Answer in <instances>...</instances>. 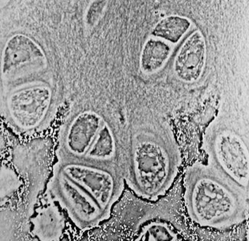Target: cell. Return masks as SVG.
I'll return each mask as SVG.
<instances>
[{"label":"cell","mask_w":249,"mask_h":241,"mask_svg":"<svg viewBox=\"0 0 249 241\" xmlns=\"http://www.w3.org/2000/svg\"><path fill=\"white\" fill-rule=\"evenodd\" d=\"M184 198L191 220L203 227L226 228L246 218L247 189L226 176L198 170L190 172Z\"/></svg>","instance_id":"cell-1"},{"label":"cell","mask_w":249,"mask_h":241,"mask_svg":"<svg viewBox=\"0 0 249 241\" xmlns=\"http://www.w3.org/2000/svg\"><path fill=\"white\" fill-rule=\"evenodd\" d=\"M132 173L128 183L139 196L154 201L165 195L175 176L169 148L160 137L141 132L132 144Z\"/></svg>","instance_id":"cell-2"},{"label":"cell","mask_w":249,"mask_h":241,"mask_svg":"<svg viewBox=\"0 0 249 241\" xmlns=\"http://www.w3.org/2000/svg\"><path fill=\"white\" fill-rule=\"evenodd\" d=\"M52 191L73 223L82 230L98 226L110 215L90 194L61 172L53 180Z\"/></svg>","instance_id":"cell-3"},{"label":"cell","mask_w":249,"mask_h":241,"mask_svg":"<svg viewBox=\"0 0 249 241\" xmlns=\"http://www.w3.org/2000/svg\"><path fill=\"white\" fill-rule=\"evenodd\" d=\"M53 92L49 86L33 84L13 90L6 100L9 117L17 127L30 131L39 127L52 108Z\"/></svg>","instance_id":"cell-4"},{"label":"cell","mask_w":249,"mask_h":241,"mask_svg":"<svg viewBox=\"0 0 249 241\" xmlns=\"http://www.w3.org/2000/svg\"><path fill=\"white\" fill-rule=\"evenodd\" d=\"M60 172L90 194L110 215L123 192L122 179L107 169L77 162L65 163Z\"/></svg>","instance_id":"cell-5"},{"label":"cell","mask_w":249,"mask_h":241,"mask_svg":"<svg viewBox=\"0 0 249 241\" xmlns=\"http://www.w3.org/2000/svg\"><path fill=\"white\" fill-rule=\"evenodd\" d=\"M213 152L215 161L226 177L248 189L249 151L240 137L231 131H222L214 138Z\"/></svg>","instance_id":"cell-6"},{"label":"cell","mask_w":249,"mask_h":241,"mask_svg":"<svg viewBox=\"0 0 249 241\" xmlns=\"http://www.w3.org/2000/svg\"><path fill=\"white\" fill-rule=\"evenodd\" d=\"M206 60V41L201 32L195 31L183 42L175 57V75L186 84L195 83L203 76Z\"/></svg>","instance_id":"cell-7"},{"label":"cell","mask_w":249,"mask_h":241,"mask_svg":"<svg viewBox=\"0 0 249 241\" xmlns=\"http://www.w3.org/2000/svg\"><path fill=\"white\" fill-rule=\"evenodd\" d=\"M45 60V53L36 41L25 34H16L8 40L4 48L2 74L13 75L32 64L43 66Z\"/></svg>","instance_id":"cell-8"},{"label":"cell","mask_w":249,"mask_h":241,"mask_svg":"<svg viewBox=\"0 0 249 241\" xmlns=\"http://www.w3.org/2000/svg\"><path fill=\"white\" fill-rule=\"evenodd\" d=\"M104 124L101 116L93 111L79 113L71 120L65 135L67 151L77 157L86 156Z\"/></svg>","instance_id":"cell-9"},{"label":"cell","mask_w":249,"mask_h":241,"mask_svg":"<svg viewBox=\"0 0 249 241\" xmlns=\"http://www.w3.org/2000/svg\"><path fill=\"white\" fill-rule=\"evenodd\" d=\"M171 52L172 48L169 43L156 37H151L144 43L141 53V70L144 74L158 73L167 64Z\"/></svg>","instance_id":"cell-10"},{"label":"cell","mask_w":249,"mask_h":241,"mask_svg":"<svg viewBox=\"0 0 249 241\" xmlns=\"http://www.w3.org/2000/svg\"><path fill=\"white\" fill-rule=\"evenodd\" d=\"M34 232L42 241H56L62 234L64 222L58 210L52 206L43 207L34 220Z\"/></svg>","instance_id":"cell-11"},{"label":"cell","mask_w":249,"mask_h":241,"mask_svg":"<svg viewBox=\"0 0 249 241\" xmlns=\"http://www.w3.org/2000/svg\"><path fill=\"white\" fill-rule=\"evenodd\" d=\"M191 25L192 22L188 18L173 15L160 19L151 32V34L154 37L175 45L188 32Z\"/></svg>","instance_id":"cell-12"},{"label":"cell","mask_w":249,"mask_h":241,"mask_svg":"<svg viewBox=\"0 0 249 241\" xmlns=\"http://www.w3.org/2000/svg\"><path fill=\"white\" fill-rule=\"evenodd\" d=\"M115 152L116 142L112 130L104 123L85 156L93 160H107L112 158Z\"/></svg>","instance_id":"cell-13"},{"label":"cell","mask_w":249,"mask_h":241,"mask_svg":"<svg viewBox=\"0 0 249 241\" xmlns=\"http://www.w3.org/2000/svg\"><path fill=\"white\" fill-rule=\"evenodd\" d=\"M138 241H178L179 235L170 224L155 221L143 226L137 238Z\"/></svg>","instance_id":"cell-14"}]
</instances>
